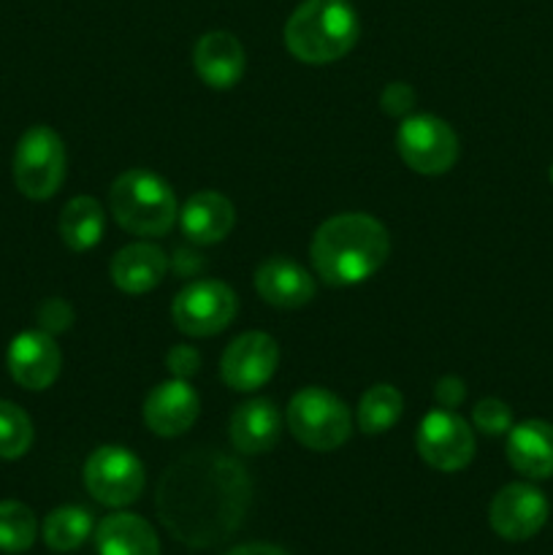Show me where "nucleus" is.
Masks as SVG:
<instances>
[{
	"label": "nucleus",
	"instance_id": "f257e3e1",
	"mask_svg": "<svg viewBox=\"0 0 553 555\" xmlns=\"http://www.w3.org/2000/svg\"><path fill=\"white\" fill-rule=\"evenodd\" d=\"M249 499L253 486L239 461L217 450H193L163 472L155 502L173 540L204 551L242 526Z\"/></svg>",
	"mask_w": 553,
	"mask_h": 555
},
{
	"label": "nucleus",
	"instance_id": "f3484780",
	"mask_svg": "<svg viewBox=\"0 0 553 555\" xmlns=\"http://www.w3.org/2000/svg\"><path fill=\"white\" fill-rule=\"evenodd\" d=\"M179 225L193 244H201V247L217 244L236 225V209L217 190H201L184 201L182 211H179Z\"/></svg>",
	"mask_w": 553,
	"mask_h": 555
},
{
	"label": "nucleus",
	"instance_id": "a211bd4d",
	"mask_svg": "<svg viewBox=\"0 0 553 555\" xmlns=\"http://www.w3.org/2000/svg\"><path fill=\"white\" fill-rule=\"evenodd\" d=\"M282 415L271 399H249L236 406L231 415V442L239 453L260 455L269 453L280 442Z\"/></svg>",
	"mask_w": 553,
	"mask_h": 555
},
{
	"label": "nucleus",
	"instance_id": "aec40b11",
	"mask_svg": "<svg viewBox=\"0 0 553 555\" xmlns=\"http://www.w3.org/2000/svg\"><path fill=\"white\" fill-rule=\"evenodd\" d=\"M168 269V258L155 244H128L112 258V282L128 296L155 291Z\"/></svg>",
	"mask_w": 553,
	"mask_h": 555
},
{
	"label": "nucleus",
	"instance_id": "2eb2a0df",
	"mask_svg": "<svg viewBox=\"0 0 553 555\" xmlns=\"http://www.w3.org/2000/svg\"><path fill=\"white\" fill-rule=\"evenodd\" d=\"M193 65L204 85L215 87V90H231L242 81L247 54L233 33L211 30L195 41Z\"/></svg>",
	"mask_w": 553,
	"mask_h": 555
},
{
	"label": "nucleus",
	"instance_id": "6ab92c4d",
	"mask_svg": "<svg viewBox=\"0 0 553 555\" xmlns=\"http://www.w3.org/2000/svg\"><path fill=\"white\" fill-rule=\"evenodd\" d=\"M507 461L526 480L553 477V426L545 421H524L507 431Z\"/></svg>",
	"mask_w": 553,
	"mask_h": 555
},
{
	"label": "nucleus",
	"instance_id": "0eeeda50",
	"mask_svg": "<svg viewBox=\"0 0 553 555\" xmlns=\"http://www.w3.org/2000/svg\"><path fill=\"white\" fill-rule=\"evenodd\" d=\"M396 150L415 173L439 177V173H448L459 160V135L445 119L434 114H415V117L401 119Z\"/></svg>",
	"mask_w": 553,
	"mask_h": 555
},
{
	"label": "nucleus",
	"instance_id": "39448f33",
	"mask_svg": "<svg viewBox=\"0 0 553 555\" xmlns=\"http://www.w3.org/2000/svg\"><path fill=\"white\" fill-rule=\"evenodd\" d=\"M287 428L304 448L331 453L350 439L352 417L342 399L325 388H301L287 404Z\"/></svg>",
	"mask_w": 553,
	"mask_h": 555
},
{
	"label": "nucleus",
	"instance_id": "f8f14e48",
	"mask_svg": "<svg viewBox=\"0 0 553 555\" xmlns=\"http://www.w3.org/2000/svg\"><path fill=\"white\" fill-rule=\"evenodd\" d=\"M280 366V347L263 331H247L226 347L220 361L222 383L239 393L258 390Z\"/></svg>",
	"mask_w": 553,
	"mask_h": 555
},
{
	"label": "nucleus",
	"instance_id": "423d86ee",
	"mask_svg": "<svg viewBox=\"0 0 553 555\" xmlns=\"http://www.w3.org/2000/svg\"><path fill=\"white\" fill-rule=\"evenodd\" d=\"M65 144L49 125L25 130L14 152V184L25 198L47 201L63 188Z\"/></svg>",
	"mask_w": 553,
	"mask_h": 555
},
{
	"label": "nucleus",
	"instance_id": "dca6fc26",
	"mask_svg": "<svg viewBox=\"0 0 553 555\" xmlns=\"http://www.w3.org/2000/svg\"><path fill=\"white\" fill-rule=\"evenodd\" d=\"M255 291L269 307L298 309L314 298V280L287 258H269L255 271Z\"/></svg>",
	"mask_w": 553,
	"mask_h": 555
},
{
	"label": "nucleus",
	"instance_id": "9d476101",
	"mask_svg": "<svg viewBox=\"0 0 553 555\" xmlns=\"http://www.w3.org/2000/svg\"><path fill=\"white\" fill-rule=\"evenodd\" d=\"M417 453L432 469L461 472L475 459V434L453 410H434L417 426Z\"/></svg>",
	"mask_w": 553,
	"mask_h": 555
},
{
	"label": "nucleus",
	"instance_id": "473e14b6",
	"mask_svg": "<svg viewBox=\"0 0 553 555\" xmlns=\"http://www.w3.org/2000/svg\"><path fill=\"white\" fill-rule=\"evenodd\" d=\"M551 182H553V166H551Z\"/></svg>",
	"mask_w": 553,
	"mask_h": 555
},
{
	"label": "nucleus",
	"instance_id": "b1692460",
	"mask_svg": "<svg viewBox=\"0 0 553 555\" xmlns=\"http://www.w3.org/2000/svg\"><path fill=\"white\" fill-rule=\"evenodd\" d=\"M43 542L54 553H74L92 534V515L81 507H57L43 520Z\"/></svg>",
	"mask_w": 553,
	"mask_h": 555
},
{
	"label": "nucleus",
	"instance_id": "4468645a",
	"mask_svg": "<svg viewBox=\"0 0 553 555\" xmlns=\"http://www.w3.org/2000/svg\"><path fill=\"white\" fill-rule=\"evenodd\" d=\"M201 399L188 379H166L144 399V423L157 437H182L198 421Z\"/></svg>",
	"mask_w": 553,
	"mask_h": 555
},
{
	"label": "nucleus",
	"instance_id": "1a4fd4ad",
	"mask_svg": "<svg viewBox=\"0 0 553 555\" xmlns=\"http://www.w3.org/2000/svg\"><path fill=\"white\" fill-rule=\"evenodd\" d=\"M146 482L144 464L128 448H98L85 464V486L106 507H128L141 496Z\"/></svg>",
	"mask_w": 553,
	"mask_h": 555
},
{
	"label": "nucleus",
	"instance_id": "f03ea898",
	"mask_svg": "<svg viewBox=\"0 0 553 555\" xmlns=\"http://www.w3.org/2000/svg\"><path fill=\"white\" fill-rule=\"evenodd\" d=\"M390 238L383 222L363 211H347L325 220L314 231V274L331 287H350L377 274L388 260Z\"/></svg>",
	"mask_w": 553,
	"mask_h": 555
},
{
	"label": "nucleus",
	"instance_id": "20e7f679",
	"mask_svg": "<svg viewBox=\"0 0 553 555\" xmlns=\"http://www.w3.org/2000/svg\"><path fill=\"white\" fill-rule=\"evenodd\" d=\"M108 206L119 228L133 236H163L179 215L171 184L146 168L119 173L108 190Z\"/></svg>",
	"mask_w": 553,
	"mask_h": 555
},
{
	"label": "nucleus",
	"instance_id": "9b49d317",
	"mask_svg": "<svg viewBox=\"0 0 553 555\" xmlns=\"http://www.w3.org/2000/svg\"><path fill=\"white\" fill-rule=\"evenodd\" d=\"M551 515L545 493L529 482H510L497 496L491 499L488 507V524L502 540L507 542H526L542 531Z\"/></svg>",
	"mask_w": 553,
	"mask_h": 555
},
{
	"label": "nucleus",
	"instance_id": "7c9ffc66",
	"mask_svg": "<svg viewBox=\"0 0 553 555\" xmlns=\"http://www.w3.org/2000/svg\"><path fill=\"white\" fill-rule=\"evenodd\" d=\"M434 399H437V404L442 410H455L466 399L464 383L459 377H453V374H448V377H442L434 385Z\"/></svg>",
	"mask_w": 553,
	"mask_h": 555
},
{
	"label": "nucleus",
	"instance_id": "2f4dec72",
	"mask_svg": "<svg viewBox=\"0 0 553 555\" xmlns=\"http://www.w3.org/2000/svg\"><path fill=\"white\" fill-rule=\"evenodd\" d=\"M228 555H291L276 545H266V542H255V545H242L233 547Z\"/></svg>",
	"mask_w": 553,
	"mask_h": 555
},
{
	"label": "nucleus",
	"instance_id": "6e6552de",
	"mask_svg": "<svg viewBox=\"0 0 553 555\" xmlns=\"http://www.w3.org/2000/svg\"><path fill=\"white\" fill-rule=\"evenodd\" d=\"M239 312V298L226 282L198 280L177 293L171 304L173 325L184 336H215L233 323Z\"/></svg>",
	"mask_w": 553,
	"mask_h": 555
},
{
	"label": "nucleus",
	"instance_id": "c756f323",
	"mask_svg": "<svg viewBox=\"0 0 553 555\" xmlns=\"http://www.w3.org/2000/svg\"><path fill=\"white\" fill-rule=\"evenodd\" d=\"M166 366H168V372H171L177 379H190L193 374H198V369H201L198 350H195V347H190V345L171 347V350H168V356H166Z\"/></svg>",
	"mask_w": 553,
	"mask_h": 555
},
{
	"label": "nucleus",
	"instance_id": "4be33fe9",
	"mask_svg": "<svg viewBox=\"0 0 553 555\" xmlns=\"http://www.w3.org/2000/svg\"><path fill=\"white\" fill-rule=\"evenodd\" d=\"M103 228H106L103 206L92 195H76L60 211V238L74 253H87V249L95 247L103 236Z\"/></svg>",
	"mask_w": 553,
	"mask_h": 555
},
{
	"label": "nucleus",
	"instance_id": "c85d7f7f",
	"mask_svg": "<svg viewBox=\"0 0 553 555\" xmlns=\"http://www.w3.org/2000/svg\"><path fill=\"white\" fill-rule=\"evenodd\" d=\"M380 106L390 117H407V112L415 106V90L410 85H404V81H394L380 95Z\"/></svg>",
	"mask_w": 553,
	"mask_h": 555
},
{
	"label": "nucleus",
	"instance_id": "bb28decb",
	"mask_svg": "<svg viewBox=\"0 0 553 555\" xmlns=\"http://www.w3.org/2000/svg\"><path fill=\"white\" fill-rule=\"evenodd\" d=\"M472 421H475L477 431H483L486 437H502L513 428V412L502 399H480L472 412Z\"/></svg>",
	"mask_w": 553,
	"mask_h": 555
},
{
	"label": "nucleus",
	"instance_id": "412c9836",
	"mask_svg": "<svg viewBox=\"0 0 553 555\" xmlns=\"http://www.w3.org/2000/svg\"><path fill=\"white\" fill-rule=\"evenodd\" d=\"M98 555H160V540L144 518L130 513L108 515L95 529Z\"/></svg>",
	"mask_w": 553,
	"mask_h": 555
},
{
	"label": "nucleus",
	"instance_id": "cd10ccee",
	"mask_svg": "<svg viewBox=\"0 0 553 555\" xmlns=\"http://www.w3.org/2000/svg\"><path fill=\"white\" fill-rule=\"evenodd\" d=\"M38 325L47 334H63L74 325V307H70L65 298H47V301L38 307Z\"/></svg>",
	"mask_w": 553,
	"mask_h": 555
},
{
	"label": "nucleus",
	"instance_id": "a878e982",
	"mask_svg": "<svg viewBox=\"0 0 553 555\" xmlns=\"http://www.w3.org/2000/svg\"><path fill=\"white\" fill-rule=\"evenodd\" d=\"M33 423L14 401H0V459L14 461L30 450Z\"/></svg>",
	"mask_w": 553,
	"mask_h": 555
},
{
	"label": "nucleus",
	"instance_id": "5701e85b",
	"mask_svg": "<svg viewBox=\"0 0 553 555\" xmlns=\"http://www.w3.org/2000/svg\"><path fill=\"white\" fill-rule=\"evenodd\" d=\"M401 412H404V399L394 385H372L366 393L358 401V428L363 434H385L399 423Z\"/></svg>",
	"mask_w": 553,
	"mask_h": 555
},
{
	"label": "nucleus",
	"instance_id": "ddd939ff",
	"mask_svg": "<svg viewBox=\"0 0 553 555\" xmlns=\"http://www.w3.org/2000/svg\"><path fill=\"white\" fill-rule=\"evenodd\" d=\"M5 363L16 385L25 390H47L63 369L57 341L47 331H22L11 339Z\"/></svg>",
	"mask_w": 553,
	"mask_h": 555
},
{
	"label": "nucleus",
	"instance_id": "393cba45",
	"mask_svg": "<svg viewBox=\"0 0 553 555\" xmlns=\"http://www.w3.org/2000/svg\"><path fill=\"white\" fill-rule=\"evenodd\" d=\"M38 537L36 515L22 502H0V553L30 551Z\"/></svg>",
	"mask_w": 553,
	"mask_h": 555
},
{
	"label": "nucleus",
	"instance_id": "7ed1b4c3",
	"mask_svg": "<svg viewBox=\"0 0 553 555\" xmlns=\"http://www.w3.org/2000/svg\"><path fill=\"white\" fill-rule=\"evenodd\" d=\"M361 36L350 0H304L285 22V47L307 65H329L345 57Z\"/></svg>",
	"mask_w": 553,
	"mask_h": 555
}]
</instances>
